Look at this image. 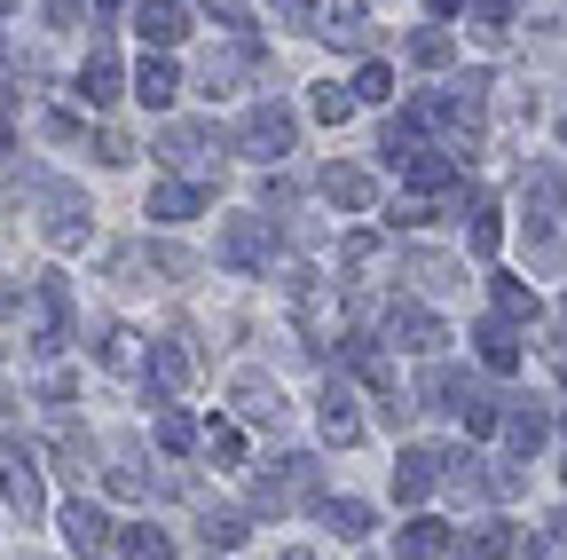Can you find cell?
Segmentation results:
<instances>
[{"mask_svg": "<svg viewBox=\"0 0 567 560\" xmlns=\"http://www.w3.org/2000/svg\"><path fill=\"white\" fill-rule=\"evenodd\" d=\"M292 134H300V126H292V111H284V103H252V111H245V134H237V151L260 159V166H276L284 151H292Z\"/></svg>", "mask_w": 567, "mask_h": 560, "instance_id": "6da1fadb", "label": "cell"}, {"mask_svg": "<svg viewBox=\"0 0 567 560\" xmlns=\"http://www.w3.org/2000/svg\"><path fill=\"white\" fill-rule=\"evenodd\" d=\"M268 253H276V230H268L260 214H229V230H221V261H229L237 276H252V268H268Z\"/></svg>", "mask_w": 567, "mask_h": 560, "instance_id": "7a4b0ae2", "label": "cell"}, {"mask_svg": "<svg viewBox=\"0 0 567 560\" xmlns=\"http://www.w3.org/2000/svg\"><path fill=\"white\" fill-rule=\"evenodd\" d=\"M316 481H323V466H316V458H284V474H268V481H260V513H292L300 498H316Z\"/></svg>", "mask_w": 567, "mask_h": 560, "instance_id": "3957f363", "label": "cell"}, {"mask_svg": "<svg viewBox=\"0 0 567 560\" xmlns=\"http://www.w3.org/2000/svg\"><path fill=\"white\" fill-rule=\"evenodd\" d=\"M0 498H9V506H17L24 521H32V513L48 506V498H40V466H32L24 450H0Z\"/></svg>", "mask_w": 567, "mask_h": 560, "instance_id": "277c9868", "label": "cell"}, {"mask_svg": "<svg viewBox=\"0 0 567 560\" xmlns=\"http://www.w3.org/2000/svg\"><path fill=\"white\" fill-rule=\"evenodd\" d=\"M118 88H126V80H118V55H111V48L95 40V48H87V63H80V88H71V95H80L87 111H103V103H111Z\"/></svg>", "mask_w": 567, "mask_h": 560, "instance_id": "5b68a950", "label": "cell"}, {"mask_svg": "<svg viewBox=\"0 0 567 560\" xmlns=\"http://www.w3.org/2000/svg\"><path fill=\"white\" fill-rule=\"evenodd\" d=\"M134 32L151 40V48H174V40L189 32V9H182V0H142V9H134Z\"/></svg>", "mask_w": 567, "mask_h": 560, "instance_id": "8992f818", "label": "cell"}, {"mask_svg": "<svg viewBox=\"0 0 567 560\" xmlns=\"http://www.w3.org/2000/svg\"><path fill=\"white\" fill-rule=\"evenodd\" d=\"M442 466H450L442 450H402V466H394V498H402V506H417L425 489L442 481Z\"/></svg>", "mask_w": 567, "mask_h": 560, "instance_id": "52a82bcc", "label": "cell"}, {"mask_svg": "<svg viewBox=\"0 0 567 560\" xmlns=\"http://www.w3.org/2000/svg\"><path fill=\"white\" fill-rule=\"evenodd\" d=\"M260 63V48L245 40V48H221V55H205V95H237V80Z\"/></svg>", "mask_w": 567, "mask_h": 560, "instance_id": "ba28073f", "label": "cell"}, {"mask_svg": "<svg viewBox=\"0 0 567 560\" xmlns=\"http://www.w3.org/2000/svg\"><path fill=\"white\" fill-rule=\"evenodd\" d=\"M63 544H71V552H103V544H111L103 506H63Z\"/></svg>", "mask_w": 567, "mask_h": 560, "instance_id": "9c48e42d", "label": "cell"}, {"mask_svg": "<svg viewBox=\"0 0 567 560\" xmlns=\"http://www.w3.org/2000/svg\"><path fill=\"white\" fill-rule=\"evenodd\" d=\"M237 403H245V418H260V427H284V410H292V403H284V387H268L260 371L237 379Z\"/></svg>", "mask_w": 567, "mask_h": 560, "instance_id": "30bf717a", "label": "cell"}, {"mask_svg": "<svg viewBox=\"0 0 567 560\" xmlns=\"http://www.w3.org/2000/svg\"><path fill=\"white\" fill-rule=\"evenodd\" d=\"M394 347H410V356H434V347H442V324L434 316H425V308H394Z\"/></svg>", "mask_w": 567, "mask_h": 560, "instance_id": "8fae6325", "label": "cell"}, {"mask_svg": "<svg viewBox=\"0 0 567 560\" xmlns=\"http://www.w3.org/2000/svg\"><path fill=\"white\" fill-rule=\"evenodd\" d=\"M323 197L347 205V214H363V205H371V174L363 166H323Z\"/></svg>", "mask_w": 567, "mask_h": 560, "instance_id": "7c38bea8", "label": "cell"}, {"mask_svg": "<svg viewBox=\"0 0 567 560\" xmlns=\"http://www.w3.org/2000/svg\"><path fill=\"white\" fill-rule=\"evenodd\" d=\"M197 205H205L197 182H158V190H151V214H158V222H197Z\"/></svg>", "mask_w": 567, "mask_h": 560, "instance_id": "4fadbf2b", "label": "cell"}, {"mask_svg": "<svg viewBox=\"0 0 567 560\" xmlns=\"http://www.w3.org/2000/svg\"><path fill=\"white\" fill-rule=\"evenodd\" d=\"M394 552L402 560H434V552H450V529L442 521H402L394 529Z\"/></svg>", "mask_w": 567, "mask_h": 560, "instance_id": "5bb4252c", "label": "cell"}, {"mask_svg": "<svg viewBox=\"0 0 567 560\" xmlns=\"http://www.w3.org/2000/svg\"><path fill=\"white\" fill-rule=\"evenodd\" d=\"M174 88H182V80H174V63H166V55H142V72H134V95L151 103V111H166V103H174Z\"/></svg>", "mask_w": 567, "mask_h": 560, "instance_id": "9a60e30c", "label": "cell"}, {"mask_svg": "<svg viewBox=\"0 0 567 560\" xmlns=\"http://www.w3.org/2000/svg\"><path fill=\"white\" fill-rule=\"evenodd\" d=\"M323 435H331V442H354V435H363V418H354V395H347L339 379L323 387Z\"/></svg>", "mask_w": 567, "mask_h": 560, "instance_id": "2e32d148", "label": "cell"}, {"mask_svg": "<svg viewBox=\"0 0 567 560\" xmlns=\"http://www.w3.org/2000/svg\"><path fill=\"white\" fill-rule=\"evenodd\" d=\"M473 339H481V364H488V371H520V339H513V324H481Z\"/></svg>", "mask_w": 567, "mask_h": 560, "instance_id": "e0dca14e", "label": "cell"}, {"mask_svg": "<svg viewBox=\"0 0 567 560\" xmlns=\"http://www.w3.org/2000/svg\"><path fill=\"white\" fill-rule=\"evenodd\" d=\"M205 143H213V126H166V134H158V159L189 166V159H205Z\"/></svg>", "mask_w": 567, "mask_h": 560, "instance_id": "ac0fdd59", "label": "cell"}, {"mask_svg": "<svg viewBox=\"0 0 567 560\" xmlns=\"http://www.w3.org/2000/svg\"><path fill=\"white\" fill-rule=\"evenodd\" d=\"M505 435H513V450H536V442L551 435V418H544L536 403H513V410H505Z\"/></svg>", "mask_w": 567, "mask_h": 560, "instance_id": "d6986e66", "label": "cell"}, {"mask_svg": "<svg viewBox=\"0 0 567 560\" xmlns=\"http://www.w3.org/2000/svg\"><path fill=\"white\" fill-rule=\"evenodd\" d=\"M151 379H158V395H174V387H189V356H182V347H174V339H158V347H151Z\"/></svg>", "mask_w": 567, "mask_h": 560, "instance_id": "ffe728a7", "label": "cell"}, {"mask_svg": "<svg viewBox=\"0 0 567 560\" xmlns=\"http://www.w3.org/2000/svg\"><path fill=\"white\" fill-rule=\"evenodd\" d=\"M379 151H386L394 166H410V159L425 151V134H417V119H386V134H379Z\"/></svg>", "mask_w": 567, "mask_h": 560, "instance_id": "44dd1931", "label": "cell"}, {"mask_svg": "<svg viewBox=\"0 0 567 560\" xmlns=\"http://www.w3.org/2000/svg\"><path fill=\"white\" fill-rule=\"evenodd\" d=\"M402 174H410V190H450V174H457V166H450L442 151H417Z\"/></svg>", "mask_w": 567, "mask_h": 560, "instance_id": "7402d4cb", "label": "cell"}, {"mask_svg": "<svg viewBox=\"0 0 567 560\" xmlns=\"http://www.w3.org/2000/svg\"><path fill=\"white\" fill-rule=\"evenodd\" d=\"M126 560H174V537L151 529V521H134V529H126Z\"/></svg>", "mask_w": 567, "mask_h": 560, "instance_id": "603a6c76", "label": "cell"}, {"mask_svg": "<svg viewBox=\"0 0 567 560\" xmlns=\"http://www.w3.org/2000/svg\"><path fill=\"white\" fill-rule=\"evenodd\" d=\"M465 17H473V32H481V40H505V24H513V0H465Z\"/></svg>", "mask_w": 567, "mask_h": 560, "instance_id": "cb8c5ba5", "label": "cell"}, {"mask_svg": "<svg viewBox=\"0 0 567 560\" xmlns=\"http://www.w3.org/2000/svg\"><path fill=\"white\" fill-rule=\"evenodd\" d=\"M410 63H417V72H442V63H450V32H434V24L410 32Z\"/></svg>", "mask_w": 567, "mask_h": 560, "instance_id": "d4e9b609", "label": "cell"}, {"mask_svg": "<svg viewBox=\"0 0 567 560\" xmlns=\"http://www.w3.org/2000/svg\"><path fill=\"white\" fill-rule=\"evenodd\" d=\"M87 222H80V197H55V214H48V245H80Z\"/></svg>", "mask_w": 567, "mask_h": 560, "instance_id": "484cf974", "label": "cell"}, {"mask_svg": "<svg viewBox=\"0 0 567 560\" xmlns=\"http://www.w3.org/2000/svg\"><path fill=\"white\" fill-rule=\"evenodd\" d=\"M496 245H505V222H496V205H488V197H473V253L488 261Z\"/></svg>", "mask_w": 567, "mask_h": 560, "instance_id": "4316f807", "label": "cell"}, {"mask_svg": "<svg viewBox=\"0 0 567 560\" xmlns=\"http://www.w3.org/2000/svg\"><path fill=\"white\" fill-rule=\"evenodd\" d=\"M95 364H103V371H134V332H118V324H111V332L95 339Z\"/></svg>", "mask_w": 567, "mask_h": 560, "instance_id": "83f0119b", "label": "cell"}, {"mask_svg": "<svg viewBox=\"0 0 567 560\" xmlns=\"http://www.w3.org/2000/svg\"><path fill=\"white\" fill-rule=\"evenodd\" d=\"M323 32L347 40V48H363V0H331V24Z\"/></svg>", "mask_w": 567, "mask_h": 560, "instance_id": "f1b7e54d", "label": "cell"}, {"mask_svg": "<svg viewBox=\"0 0 567 560\" xmlns=\"http://www.w3.org/2000/svg\"><path fill=\"white\" fill-rule=\"evenodd\" d=\"M323 521H331L339 537H363V529H371V506H363V498H339V506H323Z\"/></svg>", "mask_w": 567, "mask_h": 560, "instance_id": "f546056e", "label": "cell"}, {"mask_svg": "<svg viewBox=\"0 0 567 560\" xmlns=\"http://www.w3.org/2000/svg\"><path fill=\"white\" fill-rule=\"evenodd\" d=\"M394 95V72L386 63H363V72H354V103H386Z\"/></svg>", "mask_w": 567, "mask_h": 560, "instance_id": "4dcf8cb0", "label": "cell"}, {"mask_svg": "<svg viewBox=\"0 0 567 560\" xmlns=\"http://www.w3.org/2000/svg\"><path fill=\"white\" fill-rule=\"evenodd\" d=\"M308 111H316L323 126H339V119L354 111V88H316V95H308Z\"/></svg>", "mask_w": 567, "mask_h": 560, "instance_id": "1f68e13d", "label": "cell"}, {"mask_svg": "<svg viewBox=\"0 0 567 560\" xmlns=\"http://www.w3.org/2000/svg\"><path fill=\"white\" fill-rule=\"evenodd\" d=\"M496 308H505L513 324H520V316L536 324V293H528V285H513V276H496Z\"/></svg>", "mask_w": 567, "mask_h": 560, "instance_id": "d6a6232c", "label": "cell"}, {"mask_svg": "<svg viewBox=\"0 0 567 560\" xmlns=\"http://www.w3.org/2000/svg\"><path fill=\"white\" fill-rule=\"evenodd\" d=\"M505 552H513V529L505 521H481L473 529V560H505Z\"/></svg>", "mask_w": 567, "mask_h": 560, "instance_id": "836d02e7", "label": "cell"}, {"mask_svg": "<svg viewBox=\"0 0 567 560\" xmlns=\"http://www.w3.org/2000/svg\"><path fill=\"white\" fill-rule=\"evenodd\" d=\"M205 544L237 552V544H245V513H205Z\"/></svg>", "mask_w": 567, "mask_h": 560, "instance_id": "e575fe53", "label": "cell"}, {"mask_svg": "<svg viewBox=\"0 0 567 560\" xmlns=\"http://www.w3.org/2000/svg\"><path fill=\"white\" fill-rule=\"evenodd\" d=\"M425 222H434L425 197H394V214H386V230H425Z\"/></svg>", "mask_w": 567, "mask_h": 560, "instance_id": "d590c367", "label": "cell"}, {"mask_svg": "<svg viewBox=\"0 0 567 560\" xmlns=\"http://www.w3.org/2000/svg\"><path fill=\"white\" fill-rule=\"evenodd\" d=\"M158 442H166V450H189V442H197V427H189L182 410H158Z\"/></svg>", "mask_w": 567, "mask_h": 560, "instance_id": "8d00e7d4", "label": "cell"}, {"mask_svg": "<svg viewBox=\"0 0 567 560\" xmlns=\"http://www.w3.org/2000/svg\"><path fill=\"white\" fill-rule=\"evenodd\" d=\"M339 261H347V268H371V261H379V237H371V230H354V237L339 245Z\"/></svg>", "mask_w": 567, "mask_h": 560, "instance_id": "74e56055", "label": "cell"}, {"mask_svg": "<svg viewBox=\"0 0 567 560\" xmlns=\"http://www.w3.org/2000/svg\"><path fill=\"white\" fill-rule=\"evenodd\" d=\"M95 159H103V166H126V159H134V143H126L118 126H103V134H95Z\"/></svg>", "mask_w": 567, "mask_h": 560, "instance_id": "f35d334b", "label": "cell"}, {"mask_svg": "<svg viewBox=\"0 0 567 560\" xmlns=\"http://www.w3.org/2000/svg\"><path fill=\"white\" fill-rule=\"evenodd\" d=\"M465 435H496V403H488V395L465 403Z\"/></svg>", "mask_w": 567, "mask_h": 560, "instance_id": "ab89813d", "label": "cell"}, {"mask_svg": "<svg viewBox=\"0 0 567 560\" xmlns=\"http://www.w3.org/2000/svg\"><path fill=\"white\" fill-rule=\"evenodd\" d=\"M205 450H213V458H245V435H237V427H205Z\"/></svg>", "mask_w": 567, "mask_h": 560, "instance_id": "60d3db41", "label": "cell"}, {"mask_svg": "<svg viewBox=\"0 0 567 560\" xmlns=\"http://www.w3.org/2000/svg\"><path fill=\"white\" fill-rule=\"evenodd\" d=\"M40 17L48 24H80V0H40Z\"/></svg>", "mask_w": 567, "mask_h": 560, "instance_id": "b9f144b4", "label": "cell"}, {"mask_svg": "<svg viewBox=\"0 0 567 560\" xmlns=\"http://www.w3.org/2000/svg\"><path fill=\"white\" fill-rule=\"evenodd\" d=\"M158 268H166V276H189V268H197V261H189V253H182V245H158Z\"/></svg>", "mask_w": 567, "mask_h": 560, "instance_id": "7bdbcfd3", "label": "cell"}, {"mask_svg": "<svg viewBox=\"0 0 567 560\" xmlns=\"http://www.w3.org/2000/svg\"><path fill=\"white\" fill-rule=\"evenodd\" d=\"M276 17H292V24H308V17H316V0H276Z\"/></svg>", "mask_w": 567, "mask_h": 560, "instance_id": "ee69618b", "label": "cell"}, {"mask_svg": "<svg viewBox=\"0 0 567 560\" xmlns=\"http://www.w3.org/2000/svg\"><path fill=\"white\" fill-rule=\"evenodd\" d=\"M425 9H434V17H457V9H465V0H425Z\"/></svg>", "mask_w": 567, "mask_h": 560, "instance_id": "f6af8a7d", "label": "cell"}, {"mask_svg": "<svg viewBox=\"0 0 567 560\" xmlns=\"http://www.w3.org/2000/svg\"><path fill=\"white\" fill-rule=\"evenodd\" d=\"M551 544H567V513H551Z\"/></svg>", "mask_w": 567, "mask_h": 560, "instance_id": "bcb514c9", "label": "cell"}, {"mask_svg": "<svg viewBox=\"0 0 567 560\" xmlns=\"http://www.w3.org/2000/svg\"><path fill=\"white\" fill-rule=\"evenodd\" d=\"M103 9H126V0H103Z\"/></svg>", "mask_w": 567, "mask_h": 560, "instance_id": "7dc6e473", "label": "cell"}]
</instances>
